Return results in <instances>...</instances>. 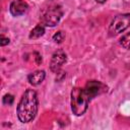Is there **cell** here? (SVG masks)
<instances>
[{
    "mask_svg": "<svg viewBox=\"0 0 130 130\" xmlns=\"http://www.w3.org/2000/svg\"><path fill=\"white\" fill-rule=\"evenodd\" d=\"M120 45L127 49V50H130V31L126 35H124L121 39H120Z\"/></svg>",
    "mask_w": 130,
    "mask_h": 130,
    "instance_id": "obj_10",
    "label": "cell"
},
{
    "mask_svg": "<svg viewBox=\"0 0 130 130\" xmlns=\"http://www.w3.org/2000/svg\"><path fill=\"white\" fill-rule=\"evenodd\" d=\"M83 89H84L86 95L88 96V99L91 100V99L95 98L96 95H100V94L106 92L108 87L106 84H104L103 82H101L99 80H89L86 82Z\"/></svg>",
    "mask_w": 130,
    "mask_h": 130,
    "instance_id": "obj_5",
    "label": "cell"
},
{
    "mask_svg": "<svg viewBox=\"0 0 130 130\" xmlns=\"http://www.w3.org/2000/svg\"><path fill=\"white\" fill-rule=\"evenodd\" d=\"M39 108V100L34 89H26L17 106V117L21 123H28L35 119Z\"/></svg>",
    "mask_w": 130,
    "mask_h": 130,
    "instance_id": "obj_1",
    "label": "cell"
},
{
    "mask_svg": "<svg viewBox=\"0 0 130 130\" xmlns=\"http://www.w3.org/2000/svg\"><path fill=\"white\" fill-rule=\"evenodd\" d=\"M45 77H46V73L44 70H36L28 74L27 80L32 85H39L44 81Z\"/></svg>",
    "mask_w": 130,
    "mask_h": 130,
    "instance_id": "obj_8",
    "label": "cell"
},
{
    "mask_svg": "<svg viewBox=\"0 0 130 130\" xmlns=\"http://www.w3.org/2000/svg\"><path fill=\"white\" fill-rule=\"evenodd\" d=\"M44 34H45V26L43 23H40L31 29V31L29 34V38L30 39H38V38L42 37Z\"/></svg>",
    "mask_w": 130,
    "mask_h": 130,
    "instance_id": "obj_9",
    "label": "cell"
},
{
    "mask_svg": "<svg viewBox=\"0 0 130 130\" xmlns=\"http://www.w3.org/2000/svg\"><path fill=\"white\" fill-rule=\"evenodd\" d=\"M90 100L86 95L84 89L80 87H74L71 90V110L74 115L82 116L87 108Z\"/></svg>",
    "mask_w": 130,
    "mask_h": 130,
    "instance_id": "obj_2",
    "label": "cell"
},
{
    "mask_svg": "<svg viewBox=\"0 0 130 130\" xmlns=\"http://www.w3.org/2000/svg\"><path fill=\"white\" fill-rule=\"evenodd\" d=\"M130 26V13H124L117 15L111 22L109 26L110 36H117L123 32L126 28Z\"/></svg>",
    "mask_w": 130,
    "mask_h": 130,
    "instance_id": "obj_4",
    "label": "cell"
},
{
    "mask_svg": "<svg viewBox=\"0 0 130 130\" xmlns=\"http://www.w3.org/2000/svg\"><path fill=\"white\" fill-rule=\"evenodd\" d=\"M27 9H28V5L23 0H14L13 2H11L9 7L10 13L13 16H20L24 14L27 11Z\"/></svg>",
    "mask_w": 130,
    "mask_h": 130,
    "instance_id": "obj_7",
    "label": "cell"
},
{
    "mask_svg": "<svg viewBox=\"0 0 130 130\" xmlns=\"http://www.w3.org/2000/svg\"><path fill=\"white\" fill-rule=\"evenodd\" d=\"M63 16L62 7L58 4H51L44 8L41 14V22L46 26H55Z\"/></svg>",
    "mask_w": 130,
    "mask_h": 130,
    "instance_id": "obj_3",
    "label": "cell"
},
{
    "mask_svg": "<svg viewBox=\"0 0 130 130\" xmlns=\"http://www.w3.org/2000/svg\"><path fill=\"white\" fill-rule=\"evenodd\" d=\"M0 45L1 46H5V45H7L8 43H9V39L8 38H5L4 36H1V38H0Z\"/></svg>",
    "mask_w": 130,
    "mask_h": 130,
    "instance_id": "obj_13",
    "label": "cell"
},
{
    "mask_svg": "<svg viewBox=\"0 0 130 130\" xmlns=\"http://www.w3.org/2000/svg\"><path fill=\"white\" fill-rule=\"evenodd\" d=\"M96 2H99V3H104V2H106L107 0H95Z\"/></svg>",
    "mask_w": 130,
    "mask_h": 130,
    "instance_id": "obj_14",
    "label": "cell"
},
{
    "mask_svg": "<svg viewBox=\"0 0 130 130\" xmlns=\"http://www.w3.org/2000/svg\"><path fill=\"white\" fill-rule=\"evenodd\" d=\"M13 100H14L13 95H11V94H5L4 98H3V103H4L5 105L10 106V105H12Z\"/></svg>",
    "mask_w": 130,
    "mask_h": 130,
    "instance_id": "obj_12",
    "label": "cell"
},
{
    "mask_svg": "<svg viewBox=\"0 0 130 130\" xmlns=\"http://www.w3.org/2000/svg\"><path fill=\"white\" fill-rule=\"evenodd\" d=\"M64 38H65V35H64V32H63V31H61V30L57 31V32L53 36V40H54L56 43H58V44L62 43V42H63V40H64Z\"/></svg>",
    "mask_w": 130,
    "mask_h": 130,
    "instance_id": "obj_11",
    "label": "cell"
},
{
    "mask_svg": "<svg viewBox=\"0 0 130 130\" xmlns=\"http://www.w3.org/2000/svg\"><path fill=\"white\" fill-rule=\"evenodd\" d=\"M66 60H67V56L63 50L56 51L52 56L51 63H50V69L53 72L58 73L60 71L61 67L63 66V64L66 62Z\"/></svg>",
    "mask_w": 130,
    "mask_h": 130,
    "instance_id": "obj_6",
    "label": "cell"
}]
</instances>
